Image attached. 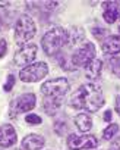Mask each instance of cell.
Instances as JSON below:
<instances>
[{
  "label": "cell",
  "instance_id": "15",
  "mask_svg": "<svg viewBox=\"0 0 120 150\" xmlns=\"http://www.w3.org/2000/svg\"><path fill=\"white\" fill-rule=\"evenodd\" d=\"M75 125L81 132H88L92 128V119L87 113H79L75 116Z\"/></svg>",
  "mask_w": 120,
  "mask_h": 150
},
{
  "label": "cell",
  "instance_id": "16",
  "mask_svg": "<svg viewBox=\"0 0 120 150\" xmlns=\"http://www.w3.org/2000/svg\"><path fill=\"white\" fill-rule=\"evenodd\" d=\"M117 132H119V125H117V124H110L107 128H104V131H103V138H104V140H111Z\"/></svg>",
  "mask_w": 120,
  "mask_h": 150
},
{
  "label": "cell",
  "instance_id": "27",
  "mask_svg": "<svg viewBox=\"0 0 120 150\" xmlns=\"http://www.w3.org/2000/svg\"><path fill=\"white\" fill-rule=\"evenodd\" d=\"M119 33H120V25H119Z\"/></svg>",
  "mask_w": 120,
  "mask_h": 150
},
{
  "label": "cell",
  "instance_id": "21",
  "mask_svg": "<svg viewBox=\"0 0 120 150\" xmlns=\"http://www.w3.org/2000/svg\"><path fill=\"white\" fill-rule=\"evenodd\" d=\"M6 52H8V43H6V40H0V59H2L5 54H6Z\"/></svg>",
  "mask_w": 120,
  "mask_h": 150
},
{
  "label": "cell",
  "instance_id": "8",
  "mask_svg": "<svg viewBox=\"0 0 120 150\" xmlns=\"http://www.w3.org/2000/svg\"><path fill=\"white\" fill-rule=\"evenodd\" d=\"M37 103V97L34 93H25L19 97H16L12 103H10V115L12 118H15V115L18 113H25L29 112L35 108Z\"/></svg>",
  "mask_w": 120,
  "mask_h": 150
},
{
  "label": "cell",
  "instance_id": "14",
  "mask_svg": "<svg viewBox=\"0 0 120 150\" xmlns=\"http://www.w3.org/2000/svg\"><path fill=\"white\" fill-rule=\"evenodd\" d=\"M103 72V62L100 59H92L87 66H85V75H87V78L91 80V81H95L100 78V75Z\"/></svg>",
  "mask_w": 120,
  "mask_h": 150
},
{
  "label": "cell",
  "instance_id": "11",
  "mask_svg": "<svg viewBox=\"0 0 120 150\" xmlns=\"http://www.w3.org/2000/svg\"><path fill=\"white\" fill-rule=\"evenodd\" d=\"M103 18L108 24H114L120 19V2H104L103 3Z\"/></svg>",
  "mask_w": 120,
  "mask_h": 150
},
{
  "label": "cell",
  "instance_id": "24",
  "mask_svg": "<svg viewBox=\"0 0 120 150\" xmlns=\"http://www.w3.org/2000/svg\"><path fill=\"white\" fill-rule=\"evenodd\" d=\"M104 121H107V122L111 121V110H105V113H104Z\"/></svg>",
  "mask_w": 120,
  "mask_h": 150
},
{
  "label": "cell",
  "instance_id": "2",
  "mask_svg": "<svg viewBox=\"0 0 120 150\" xmlns=\"http://www.w3.org/2000/svg\"><path fill=\"white\" fill-rule=\"evenodd\" d=\"M69 43V35L68 31L62 27H54L50 31H47L44 34V37L41 38V46L43 50L45 52V54L48 56H54L57 52L62 50V47L65 44Z\"/></svg>",
  "mask_w": 120,
  "mask_h": 150
},
{
  "label": "cell",
  "instance_id": "18",
  "mask_svg": "<svg viewBox=\"0 0 120 150\" xmlns=\"http://www.w3.org/2000/svg\"><path fill=\"white\" fill-rule=\"evenodd\" d=\"M25 121H27L28 124H32V125H38V124L43 122L41 116H38V115H35V113H28V115L25 116Z\"/></svg>",
  "mask_w": 120,
  "mask_h": 150
},
{
  "label": "cell",
  "instance_id": "3",
  "mask_svg": "<svg viewBox=\"0 0 120 150\" xmlns=\"http://www.w3.org/2000/svg\"><path fill=\"white\" fill-rule=\"evenodd\" d=\"M35 33H37V27L31 16L22 15L18 18L15 24V41L19 46H25L35 35Z\"/></svg>",
  "mask_w": 120,
  "mask_h": 150
},
{
  "label": "cell",
  "instance_id": "9",
  "mask_svg": "<svg viewBox=\"0 0 120 150\" xmlns=\"http://www.w3.org/2000/svg\"><path fill=\"white\" fill-rule=\"evenodd\" d=\"M37 52H38L37 44H34V43L25 44V46H22V47L15 53L13 62H15L18 66H24V68H25V66L34 63V59H35V56H37Z\"/></svg>",
  "mask_w": 120,
  "mask_h": 150
},
{
  "label": "cell",
  "instance_id": "25",
  "mask_svg": "<svg viewBox=\"0 0 120 150\" xmlns=\"http://www.w3.org/2000/svg\"><path fill=\"white\" fill-rule=\"evenodd\" d=\"M9 5V2H0V8H2V6H8Z\"/></svg>",
  "mask_w": 120,
  "mask_h": 150
},
{
  "label": "cell",
  "instance_id": "10",
  "mask_svg": "<svg viewBox=\"0 0 120 150\" xmlns=\"http://www.w3.org/2000/svg\"><path fill=\"white\" fill-rule=\"evenodd\" d=\"M16 141H18V135L12 125L9 124L0 125V147H5V149L12 147Z\"/></svg>",
  "mask_w": 120,
  "mask_h": 150
},
{
  "label": "cell",
  "instance_id": "5",
  "mask_svg": "<svg viewBox=\"0 0 120 150\" xmlns=\"http://www.w3.org/2000/svg\"><path fill=\"white\" fill-rule=\"evenodd\" d=\"M47 74H48V65L45 62H35L21 69L19 78L24 83H37L41 81Z\"/></svg>",
  "mask_w": 120,
  "mask_h": 150
},
{
  "label": "cell",
  "instance_id": "17",
  "mask_svg": "<svg viewBox=\"0 0 120 150\" xmlns=\"http://www.w3.org/2000/svg\"><path fill=\"white\" fill-rule=\"evenodd\" d=\"M110 66H111L113 74L120 78V59L119 57H111L110 59Z\"/></svg>",
  "mask_w": 120,
  "mask_h": 150
},
{
  "label": "cell",
  "instance_id": "6",
  "mask_svg": "<svg viewBox=\"0 0 120 150\" xmlns=\"http://www.w3.org/2000/svg\"><path fill=\"white\" fill-rule=\"evenodd\" d=\"M92 59H95V46L92 43H84L81 47H78L73 52L70 62L73 68H78V66H87Z\"/></svg>",
  "mask_w": 120,
  "mask_h": 150
},
{
  "label": "cell",
  "instance_id": "22",
  "mask_svg": "<svg viewBox=\"0 0 120 150\" xmlns=\"http://www.w3.org/2000/svg\"><path fill=\"white\" fill-rule=\"evenodd\" d=\"M92 34H94L97 38H103V37L107 34V30H104V28H94V30H92Z\"/></svg>",
  "mask_w": 120,
  "mask_h": 150
},
{
  "label": "cell",
  "instance_id": "20",
  "mask_svg": "<svg viewBox=\"0 0 120 150\" xmlns=\"http://www.w3.org/2000/svg\"><path fill=\"white\" fill-rule=\"evenodd\" d=\"M13 86H15V75H9L8 77V81H6V84L3 86V90L5 91H10L12 88H13Z\"/></svg>",
  "mask_w": 120,
  "mask_h": 150
},
{
  "label": "cell",
  "instance_id": "13",
  "mask_svg": "<svg viewBox=\"0 0 120 150\" xmlns=\"http://www.w3.org/2000/svg\"><path fill=\"white\" fill-rule=\"evenodd\" d=\"M101 49L107 54H117L120 53V37L119 35H108L103 40Z\"/></svg>",
  "mask_w": 120,
  "mask_h": 150
},
{
  "label": "cell",
  "instance_id": "26",
  "mask_svg": "<svg viewBox=\"0 0 120 150\" xmlns=\"http://www.w3.org/2000/svg\"><path fill=\"white\" fill-rule=\"evenodd\" d=\"M110 150H120V146H114V147H111Z\"/></svg>",
  "mask_w": 120,
  "mask_h": 150
},
{
  "label": "cell",
  "instance_id": "19",
  "mask_svg": "<svg viewBox=\"0 0 120 150\" xmlns=\"http://www.w3.org/2000/svg\"><path fill=\"white\" fill-rule=\"evenodd\" d=\"M54 131L59 135H65V132H66V124L65 122H56L54 124Z\"/></svg>",
  "mask_w": 120,
  "mask_h": 150
},
{
  "label": "cell",
  "instance_id": "7",
  "mask_svg": "<svg viewBox=\"0 0 120 150\" xmlns=\"http://www.w3.org/2000/svg\"><path fill=\"white\" fill-rule=\"evenodd\" d=\"M98 140L95 135L91 134H70L68 137V146L70 150H88V149H95L98 147Z\"/></svg>",
  "mask_w": 120,
  "mask_h": 150
},
{
  "label": "cell",
  "instance_id": "23",
  "mask_svg": "<svg viewBox=\"0 0 120 150\" xmlns=\"http://www.w3.org/2000/svg\"><path fill=\"white\" fill-rule=\"evenodd\" d=\"M116 112H117L119 116H120V94L116 97Z\"/></svg>",
  "mask_w": 120,
  "mask_h": 150
},
{
  "label": "cell",
  "instance_id": "12",
  "mask_svg": "<svg viewBox=\"0 0 120 150\" xmlns=\"http://www.w3.org/2000/svg\"><path fill=\"white\" fill-rule=\"evenodd\" d=\"M45 144V140L43 135L38 134H28L27 137H24L22 140V149L24 150H40L43 149Z\"/></svg>",
  "mask_w": 120,
  "mask_h": 150
},
{
  "label": "cell",
  "instance_id": "4",
  "mask_svg": "<svg viewBox=\"0 0 120 150\" xmlns=\"http://www.w3.org/2000/svg\"><path fill=\"white\" fill-rule=\"evenodd\" d=\"M69 88H70V86L66 78H54V80L45 81L41 86V93L45 99L63 100V97L66 96Z\"/></svg>",
  "mask_w": 120,
  "mask_h": 150
},
{
  "label": "cell",
  "instance_id": "1",
  "mask_svg": "<svg viewBox=\"0 0 120 150\" xmlns=\"http://www.w3.org/2000/svg\"><path fill=\"white\" fill-rule=\"evenodd\" d=\"M70 105L75 109H82L87 112H97L104 105V96L100 86L94 83H87L81 86L72 96Z\"/></svg>",
  "mask_w": 120,
  "mask_h": 150
}]
</instances>
